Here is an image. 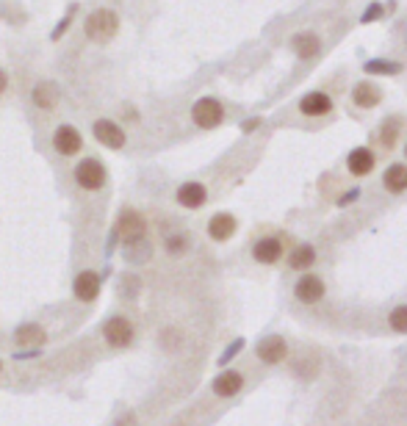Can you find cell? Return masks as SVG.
Masks as SVG:
<instances>
[{
	"instance_id": "1",
	"label": "cell",
	"mask_w": 407,
	"mask_h": 426,
	"mask_svg": "<svg viewBox=\"0 0 407 426\" xmlns=\"http://www.w3.org/2000/svg\"><path fill=\"white\" fill-rule=\"evenodd\" d=\"M116 28H119V17L111 9H97L84 23V31H86V36L92 42H108L116 34Z\"/></svg>"
},
{
	"instance_id": "2",
	"label": "cell",
	"mask_w": 407,
	"mask_h": 426,
	"mask_svg": "<svg viewBox=\"0 0 407 426\" xmlns=\"http://www.w3.org/2000/svg\"><path fill=\"white\" fill-rule=\"evenodd\" d=\"M108 180V172L103 166V161L97 158H84L78 166H75V183L84 188V191H100Z\"/></svg>"
},
{
	"instance_id": "3",
	"label": "cell",
	"mask_w": 407,
	"mask_h": 426,
	"mask_svg": "<svg viewBox=\"0 0 407 426\" xmlns=\"http://www.w3.org/2000/svg\"><path fill=\"white\" fill-rule=\"evenodd\" d=\"M114 233H116L125 244H139V241L147 238V222H145L142 213H136V210H122Z\"/></svg>"
},
{
	"instance_id": "4",
	"label": "cell",
	"mask_w": 407,
	"mask_h": 426,
	"mask_svg": "<svg viewBox=\"0 0 407 426\" xmlns=\"http://www.w3.org/2000/svg\"><path fill=\"white\" fill-rule=\"evenodd\" d=\"M103 338L114 349H127L133 343V338H136V329L125 316H111L106 321V327H103Z\"/></svg>"
},
{
	"instance_id": "5",
	"label": "cell",
	"mask_w": 407,
	"mask_h": 426,
	"mask_svg": "<svg viewBox=\"0 0 407 426\" xmlns=\"http://www.w3.org/2000/svg\"><path fill=\"white\" fill-rule=\"evenodd\" d=\"M191 119H194V125L211 130V127H217V125L225 119V108H222V103L214 100V97H199V100L194 103V108H191Z\"/></svg>"
},
{
	"instance_id": "6",
	"label": "cell",
	"mask_w": 407,
	"mask_h": 426,
	"mask_svg": "<svg viewBox=\"0 0 407 426\" xmlns=\"http://www.w3.org/2000/svg\"><path fill=\"white\" fill-rule=\"evenodd\" d=\"M53 147H56V153L58 155H78L81 153V147H84V138H81V133L73 127V125H58L56 127V133H53Z\"/></svg>"
},
{
	"instance_id": "7",
	"label": "cell",
	"mask_w": 407,
	"mask_h": 426,
	"mask_svg": "<svg viewBox=\"0 0 407 426\" xmlns=\"http://www.w3.org/2000/svg\"><path fill=\"white\" fill-rule=\"evenodd\" d=\"M92 133H95V138L100 141V145L108 147V150H122L125 141H127L125 130H122L116 122H111V119H97V122L92 125Z\"/></svg>"
},
{
	"instance_id": "8",
	"label": "cell",
	"mask_w": 407,
	"mask_h": 426,
	"mask_svg": "<svg viewBox=\"0 0 407 426\" xmlns=\"http://www.w3.org/2000/svg\"><path fill=\"white\" fill-rule=\"evenodd\" d=\"M100 288H103V279H100V274L92 271V268L81 271V274L75 277V282H73V294H75V299H81L84 305L95 302V299L100 297Z\"/></svg>"
},
{
	"instance_id": "9",
	"label": "cell",
	"mask_w": 407,
	"mask_h": 426,
	"mask_svg": "<svg viewBox=\"0 0 407 426\" xmlns=\"http://www.w3.org/2000/svg\"><path fill=\"white\" fill-rule=\"evenodd\" d=\"M258 358L266 363V366H278L286 354H288V346H286V340L280 338V335H271V338H263L260 343H258Z\"/></svg>"
},
{
	"instance_id": "10",
	"label": "cell",
	"mask_w": 407,
	"mask_h": 426,
	"mask_svg": "<svg viewBox=\"0 0 407 426\" xmlns=\"http://www.w3.org/2000/svg\"><path fill=\"white\" fill-rule=\"evenodd\" d=\"M280 255H283V244H280V238H275V236H266V238H260L255 247H252V258L258 260V263H278L280 260Z\"/></svg>"
},
{
	"instance_id": "11",
	"label": "cell",
	"mask_w": 407,
	"mask_h": 426,
	"mask_svg": "<svg viewBox=\"0 0 407 426\" xmlns=\"http://www.w3.org/2000/svg\"><path fill=\"white\" fill-rule=\"evenodd\" d=\"M294 294H297V299H299V302L313 305V302H319V299L324 297V282H321L319 277H313V274H305V277L297 282Z\"/></svg>"
},
{
	"instance_id": "12",
	"label": "cell",
	"mask_w": 407,
	"mask_h": 426,
	"mask_svg": "<svg viewBox=\"0 0 407 426\" xmlns=\"http://www.w3.org/2000/svg\"><path fill=\"white\" fill-rule=\"evenodd\" d=\"M206 199H208V191H206V186H202V183H183L177 188V202L183 208H188V210L202 208V205H206Z\"/></svg>"
},
{
	"instance_id": "13",
	"label": "cell",
	"mask_w": 407,
	"mask_h": 426,
	"mask_svg": "<svg viewBox=\"0 0 407 426\" xmlns=\"http://www.w3.org/2000/svg\"><path fill=\"white\" fill-rule=\"evenodd\" d=\"M47 340V332L42 329V324H23L17 332H14V343L17 346H25V349H36V346H45Z\"/></svg>"
},
{
	"instance_id": "14",
	"label": "cell",
	"mask_w": 407,
	"mask_h": 426,
	"mask_svg": "<svg viewBox=\"0 0 407 426\" xmlns=\"http://www.w3.org/2000/svg\"><path fill=\"white\" fill-rule=\"evenodd\" d=\"M241 388H244V377H241L238 371H222V374L214 379V393L222 396V399L236 396Z\"/></svg>"
},
{
	"instance_id": "15",
	"label": "cell",
	"mask_w": 407,
	"mask_h": 426,
	"mask_svg": "<svg viewBox=\"0 0 407 426\" xmlns=\"http://www.w3.org/2000/svg\"><path fill=\"white\" fill-rule=\"evenodd\" d=\"M236 233V219L230 213H214L211 222H208V236L214 241H227Z\"/></svg>"
},
{
	"instance_id": "16",
	"label": "cell",
	"mask_w": 407,
	"mask_h": 426,
	"mask_svg": "<svg viewBox=\"0 0 407 426\" xmlns=\"http://www.w3.org/2000/svg\"><path fill=\"white\" fill-rule=\"evenodd\" d=\"M299 108H302L305 116H321V114H327V111L332 108V100H330V95H324V92H310V95L302 97Z\"/></svg>"
},
{
	"instance_id": "17",
	"label": "cell",
	"mask_w": 407,
	"mask_h": 426,
	"mask_svg": "<svg viewBox=\"0 0 407 426\" xmlns=\"http://www.w3.org/2000/svg\"><path fill=\"white\" fill-rule=\"evenodd\" d=\"M31 100L36 103V108L50 111V108H56V103H58V86H56L53 81H42V84H36Z\"/></svg>"
},
{
	"instance_id": "18",
	"label": "cell",
	"mask_w": 407,
	"mask_h": 426,
	"mask_svg": "<svg viewBox=\"0 0 407 426\" xmlns=\"http://www.w3.org/2000/svg\"><path fill=\"white\" fill-rule=\"evenodd\" d=\"M347 166H349V172H352L355 177H363V175H369V172L374 169V155H371L366 147H358V150L349 153Z\"/></svg>"
},
{
	"instance_id": "19",
	"label": "cell",
	"mask_w": 407,
	"mask_h": 426,
	"mask_svg": "<svg viewBox=\"0 0 407 426\" xmlns=\"http://www.w3.org/2000/svg\"><path fill=\"white\" fill-rule=\"evenodd\" d=\"M352 100H355L360 108H374V105L382 100V92H380L374 84L363 81V84H358V86H355V95H352Z\"/></svg>"
},
{
	"instance_id": "20",
	"label": "cell",
	"mask_w": 407,
	"mask_h": 426,
	"mask_svg": "<svg viewBox=\"0 0 407 426\" xmlns=\"http://www.w3.org/2000/svg\"><path fill=\"white\" fill-rule=\"evenodd\" d=\"M291 45H294V50H297L299 58H313L319 53V47H321L316 34H297Z\"/></svg>"
},
{
	"instance_id": "21",
	"label": "cell",
	"mask_w": 407,
	"mask_h": 426,
	"mask_svg": "<svg viewBox=\"0 0 407 426\" xmlns=\"http://www.w3.org/2000/svg\"><path fill=\"white\" fill-rule=\"evenodd\" d=\"M385 188L388 191H404L407 188V166H402V164H393V166H388V172H385Z\"/></svg>"
},
{
	"instance_id": "22",
	"label": "cell",
	"mask_w": 407,
	"mask_h": 426,
	"mask_svg": "<svg viewBox=\"0 0 407 426\" xmlns=\"http://www.w3.org/2000/svg\"><path fill=\"white\" fill-rule=\"evenodd\" d=\"M313 260H316V249H313L310 244L297 247V249L291 252V258H288L291 268H308V266H313Z\"/></svg>"
},
{
	"instance_id": "23",
	"label": "cell",
	"mask_w": 407,
	"mask_h": 426,
	"mask_svg": "<svg viewBox=\"0 0 407 426\" xmlns=\"http://www.w3.org/2000/svg\"><path fill=\"white\" fill-rule=\"evenodd\" d=\"M125 260H130V263H145V260H150V247H147L145 241H139V244H125Z\"/></svg>"
},
{
	"instance_id": "24",
	"label": "cell",
	"mask_w": 407,
	"mask_h": 426,
	"mask_svg": "<svg viewBox=\"0 0 407 426\" xmlns=\"http://www.w3.org/2000/svg\"><path fill=\"white\" fill-rule=\"evenodd\" d=\"M363 69L369 75H396L399 73V64H391V61H369V64H363Z\"/></svg>"
},
{
	"instance_id": "25",
	"label": "cell",
	"mask_w": 407,
	"mask_h": 426,
	"mask_svg": "<svg viewBox=\"0 0 407 426\" xmlns=\"http://www.w3.org/2000/svg\"><path fill=\"white\" fill-rule=\"evenodd\" d=\"M139 288H142L139 277H130V274H125V277L119 279V294H122V299H133L136 294H139Z\"/></svg>"
},
{
	"instance_id": "26",
	"label": "cell",
	"mask_w": 407,
	"mask_h": 426,
	"mask_svg": "<svg viewBox=\"0 0 407 426\" xmlns=\"http://www.w3.org/2000/svg\"><path fill=\"white\" fill-rule=\"evenodd\" d=\"M186 249H188V238L183 233H175V236L166 238V252L169 255H183Z\"/></svg>"
},
{
	"instance_id": "27",
	"label": "cell",
	"mask_w": 407,
	"mask_h": 426,
	"mask_svg": "<svg viewBox=\"0 0 407 426\" xmlns=\"http://www.w3.org/2000/svg\"><path fill=\"white\" fill-rule=\"evenodd\" d=\"M391 327L396 329V332H407V305H402V308H396L393 313H391Z\"/></svg>"
},
{
	"instance_id": "28",
	"label": "cell",
	"mask_w": 407,
	"mask_h": 426,
	"mask_svg": "<svg viewBox=\"0 0 407 426\" xmlns=\"http://www.w3.org/2000/svg\"><path fill=\"white\" fill-rule=\"evenodd\" d=\"M396 133H399V125L388 119V122H385V127H382V145H385V147H391L393 141H396Z\"/></svg>"
},
{
	"instance_id": "29",
	"label": "cell",
	"mask_w": 407,
	"mask_h": 426,
	"mask_svg": "<svg viewBox=\"0 0 407 426\" xmlns=\"http://www.w3.org/2000/svg\"><path fill=\"white\" fill-rule=\"evenodd\" d=\"M380 12H382V6H380V3L369 6V9H366V14H363V23H371V20H377V17H380Z\"/></svg>"
},
{
	"instance_id": "30",
	"label": "cell",
	"mask_w": 407,
	"mask_h": 426,
	"mask_svg": "<svg viewBox=\"0 0 407 426\" xmlns=\"http://www.w3.org/2000/svg\"><path fill=\"white\" fill-rule=\"evenodd\" d=\"M114 426H139V421H136V415H133V412H127V415H122Z\"/></svg>"
},
{
	"instance_id": "31",
	"label": "cell",
	"mask_w": 407,
	"mask_h": 426,
	"mask_svg": "<svg viewBox=\"0 0 407 426\" xmlns=\"http://www.w3.org/2000/svg\"><path fill=\"white\" fill-rule=\"evenodd\" d=\"M238 349H241V340H236V343H233V346H230V351H227V354H225V358H222V363H227V360H230V358H233V354H236V351H238Z\"/></svg>"
},
{
	"instance_id": "32",
	"label": "cell",
	"mask_w": 407,
	"mask_h": 426,
	"mask_svg": "<svg viewBox=\"0 0 407 426\" xmlns=\"http://www.w3.org/2000/svg\"><path fill=\"white\" fill-rule=\"evenodd\" d=\"M6 86H9V78H6V73H3V69H0V95L6 92Z\"/></svg>"
},
{
	"instance_id": "33",
	"label": "cell",
	"mask_w": 407,
	"mask_h": 426,
	"mask_svg": "<svg viewBox=\"0 0 407 426\" xmlns=\"http://www.w3.org/2000/svg\"><path fill=\"white\" fill-rule=\"evenodd\" d=\"M0 371H3V363H0Z\"/></svg>"
},
{
	"instance_id": "34",
	"label": "cell",
	"mask_w": 407,
	"mask_h": 426,
	"mask_svg": "<svg viewBox=\"0 0 407 426\" xmlns=\"http://www.w3.org/2000/svg\"><path fill=\"white\" fill-rule=\"evenodd\" d=\"M404 153H407V150H404Z\"/></svg>"
}]
</instances>
